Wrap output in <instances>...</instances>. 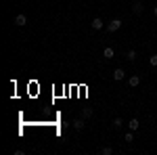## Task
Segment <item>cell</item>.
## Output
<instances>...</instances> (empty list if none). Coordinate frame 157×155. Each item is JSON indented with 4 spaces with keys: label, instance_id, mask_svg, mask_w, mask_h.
<instances>
[{
    "label": "cell",
    "instance_id": "obj_16",
    "mask_svg": "<svg viewBox=\"0 0 157 155\" xmlns=\"http://www.w3.org/2000/svg\"><path fill=\"white\" fill-rule=\"evenodd\" d=\"M153 15H155V17H157V6H153Z\"/></svg>",
    "mask_w": 157,
    "mask_h": 155
},
{
    "label": "cell",
    "instance_id": "obj_1",
    "mask_svg": "<svg viewBox=\"0 0 157 155\" xmlns=\"http://www.w3.org/2000/svg\"><path fill=\"white\" fill-rule=\"evenodd\" d=\"M120 27H121V19H111V21L107 23V32L113 34V32H117Z\"/></svg>",
    "mask_w": 157,
    "mask_h": 155
},
{
    "label": "cell",
    "instance_id": "obj_3",
    "mask_svg": "<svg viewBox=\"0 0 157 155\" xmlns=\"http://www.w3.org/2000/svg\"><path fill=\"white\" fill-rule=\"evenodd\" d=\"M25 23H27V17H25V15H17V17H15V25L23 27Z\"/></svg>",
    "mask_w": 157,
    "mask_h": 155
},
{
    "label": "cell",
    "instance_id": "obj_11",
    "mask_svg": "<svg viewBox=\"0 0 157 155\" xmlns=\"http://www.w3.org/2000/svg\"><path fill=\"white\" fill-rule=\"evenodd\" d=\"M121 126H124V119H121V118L113 119V128H121Z\"/></svg>",
    "mask_w": 157,
    "mask_h": 155
},
{
    "label": "cell",
    "instance_id": "obj_9",
    "mask_svg": "<svg viewBox=\"0 0 157 155\" xmlns=\"http://www.w3.org/2000/svg\"><path fill=\"white\" fill-rule=\"evenodd\" d=\"M103 57H105V59H113V48L107 46L105 50H103Z\"/></svg>",
    "mask_w": 157,
    "mask_h": 155
},
{
    "label": "cell",
    "instance_id": "obj_10",
    "mask_svg": "<svg viewBox=\"0 0 157 155\" xmlns=\"http://www.w3.org/2000/svg\"><path fill=\"white\" fill-rule=\"evenodd\" d=\"M82 115L84 118H92V107H84L82 109Z\"/></svg>",
    "mask_w": 157,
    "mask_h": 155
},
{
    "label": "cell",
    "instance_id": "obj_14",
    "mask_svg": "<svg viewBox=\"0 0 157 155\" xmlns=\"http://www.w3.org/2000/svg\"><path fill=\"white\" fill-rule=\"evenodd\" d=\"M126 57H128L130 61H134V59H136V50H128V55H126Z\"/></svg>",
    "mask_w": 157,
    "mask_h": 155
},
{
    "label": "cell",
    "instance_id": "obj_12",
    "mask_svg": "<svg viewBox=\"0 0 157 155\" xmlns=\"http://www.w3.org/2000/svg\"><path fill=\"white\" fill-rule=\"evenodd\" d=\"M124 141H126V143H132V141H134V134H132V130H130L128 134H126V136H124Z\"/></svg>",
    "mask_w": 157,
    "mask_h": 155
},
{
    "label": "cell",
    "instance_id": "obj_13",
    "mask_svg": "<svg viewBox=\"0 0 157 155\" xmlns=\"http://www.w3.org/2000/svg\"><path fill=\"white\" fill-rule=\"evenodd\" d=\"M101 153H103V155H111V153H113V149H111V147H103Z\"/></svg>",
    "mask_w": 157,
    "mask_h": 155
},
{
    "label": "cell",
    "instance_id": "obj_6",
    "mask_svg": "<svg viewBox=\"0 0 157 155\" xmlns=\"http://www.w3.org/2000/svg\"><path fill=\"white\" fill-rule=\"evenodd\" d=\"M71 126L75 128V130H82V128H84V119H80V118H78V119H73V122H71Z\"/></svg>",
    "mask_w": 157,
    "mask_h": 155
},
{
    "label": "cell",
    "instance_id": "obj_2",
    "mask_svg": "<svg viewBox=\"0 0 157 155\" xmlns=\"http://www.w3.org/2000/svg\"><path fill=\"white\" fill-rule=\"evenodd\" d=\"M124 78H126V72H124L121 67H117V69L113 72V80H115V82H120V80H124Z\"/></svg>",
    "mask_w": 157,
    "mask_h": 155
},
{
    "label": "cell",
    "instance_id": "obj_8",
    "mask_svg": "<svg viewBox=\"0 0 157 155\" xmlns=\"http://www.w3.org/2000/svg\"><path fill=\"white\" fill-rule=\"evenodd\" d=\"M132 13L140 15V13H143V2H134V4H132Z\"/></svg>",
    "mask_w": 157,
    "mask_h": 155
},
{
    "label": "cell",
    "instance_id": "obj_15",
    "mask_svg": "<svg viewBox=\"0 0 157 155\" xmlns=\"http://www.w3.org/2000/svg\"><path fill=\"white\" fill-rule=\"evenodd\" d=\"M149 63H151V65H153V67H157V55H153V57H151V59H149Z\"/></svg>",
    "mask_w": 157,
    "mask_h": 155
},
{
    "label": "cell",
    "instance_id": "obj_7",
    "mask_svg": "<svg viewBox=\"0 0 157 155\" xmlns=\"http://www.w3.org/2000/svg\"><path fill=\"white\" fill-rule=\"evenodd\" d=\"M128 84H130L132 88H136V86L140 84V78H138V76H130V80H128Z\"/></svg>",
    "mask_w": 157,
    "mask_h": 155
},
{
    "label": "cell",
    "instance_id": "obj_4",
    "mask_svg": "<svg viewBox=\"0 0 157 155\" xmlns=\"http://www.w3.org/2000/svg\"><path fill=\"white\" fill-rule=\"evenodd\" d=\"M90 25H92V29H97V32H98V29H103V25H105V23L97 17V19H92V23H90Z\"/></svg>",
    "mask_w": 157,
    "mask_h": 155
},
{
    "label": "cell",
    "instance_id": "obj_5",
    "mask_svg": "<svg viewBox=\"0 0 157 155\" xmlns=\"http://www.w3.org/2000/svg\"><path fill=\"white\" fill-rule=\"evenodd\" d=\"M128 126H130V130H138V128H140V122H138V119H136V118H132V119H130V124H128Z\"/></svg>",
    "mask_w": 157,
    "mask_h": 155
}]
</instances>
